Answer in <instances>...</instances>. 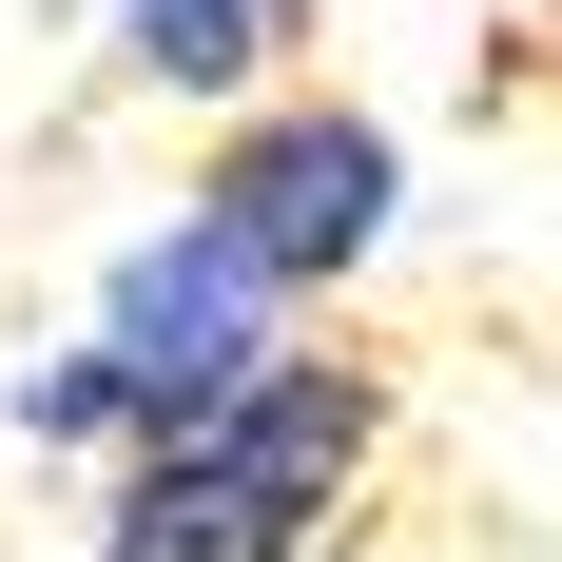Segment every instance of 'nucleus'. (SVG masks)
Returning <instances> with one entry per match:
<instances>
[{"label":"nucleus","instance_id":"obj_3","mask_svg":"<svg viewBox=\"0 0 562 562\" xmlns=\"http://www.w3.org/2000/svg\"><path fill=\"white\" fill-rule=\"evenodd\" d=\"M194 233L291 311V291H330L349 252L389 233V136H369V116H272V136L214 156V214H194Z\"/></svg>","mask_w":562,"mask_h":562},{"label":"nucleus","instance_id":"obj_1","mask_svg":"<svg viewBox=\"0 0 562 562\" xmlns=\"http://www.w3.org/2000/svg\"><path fill=\"white\" fill-rule=\"evenodd\" d=\"M349 465H369V389H349L330 349H272V369H233L194 427L136 447L116 562H311L330 505H349Z\"/></svg>","mask_w":562,"mask_h":562},{"label":"nucleus","instance_id":"obj_2","mask_svg":"<svg viewBox=\"0 0 562 562\" xmlns=\"http://www.w3.org/2000/svg\"><path fill=\"white\" fill-rule=\"evenodd\" d=\"M233 369H272V291L233 272L214 233H156V252L98 291V330L20 389V427H58V447H116V427H136V447H156V427H194Z\"/></svg>","mask_w":562,"mask_h":562},{"label":"nucleus","instance_id":"obj_4","mask_svg":"<svg viewBox=\"0 0 562 562\" xmlns=\"http://www.w3.org/2000/svg\"><path fill=\"white\" fill-rule=\"evenodd\" d=\"M116 20H136L156 78H252V58L291 40V0H116Z\"/></svg>","mask_w":562,"mask_h":562}]
</instances>
